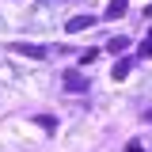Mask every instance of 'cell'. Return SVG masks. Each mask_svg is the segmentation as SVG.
<instances>
[{"instance_id":"7c38bea8","label":"cell","mask_w":152,"mask_h":152,"mask_svg":"<svg viewBox=\"0 0 152 152\" xmlns=\"http://www.w3.org/2000/svg\"><path fill=\"white\" fill-rule=\"evenodd\" d=\"M145 118H148V122H152V110H148V114H145Z\"/></svg>"},{"instance_id":"8992f818","label":"cell","mask_w":152,"mask_h":152,"mask_svg":"<svg viewBox=\"0 0 152 152\" xmlns=\"http://www.w3.org/2000/svg\"><path fill=\"white\" fill-rule=\"evenodd\" d=\"M107 50H110L114 57H118V53H126V50H129V38H126V34H118V38H110V42H107Z\"/></svg>"},{"instance_id":"30bf717a","label":"cell","mask_w":152,"mask_h":152,"mask_svg":"<svg viewBox=\"0 0 152 152\" xmlns=\"http://www.w3.org/2000/svg\"><path fill=\"white\" fill-rule=\"evenodd\" d=\"M126 152H145V148H141L137 141H129V145H126Z\"/></svg>"},{"instance_id":"6da1fadb","label":"cell","mask_w":152,"mask_h":152,"mask_svg":"<svg viewBox=\"0 0 152 152\" xmlns=\"http://www.w3.org/2000/svg\"><path fill=\"white\" fill-rule=\"evenodd\" d=\"M65 91H72V95L88 91V80H84V72H80V69H69V72H65Z\"/></svg>"},{"instance_id":"277c9868","label":"cell","mask_w":152,"mask_h":152,"mask_svg":"<svg viewBox=\"0 0 152 152\" xmlns=\"http://www.w3.org/2000/svg\"><path fill=\"white\" fill-rule=\"evenodd\" d=\"M133 65H137V57H122V61L114 65V80H126V76L133 72Z\"/></svg>"},{"instance_id":"9c48e42d","label":"cell","mask_w":152,"mask_h":152,"mask_svg":"<svg viewBox=\"0 0 152 152\" xmlns=\"http://www.w3.org/2000/svg\"><path fill=\"white\" fill-rule=\"evenodd\" d=\"M95 57H99V50H84V53H80V65H91Z\"/></svg>"},{"instance_id":"7a4b0ae2","label":"cell","mask_w":152,"mask_h":152,"mask_svg":"<svg viewBox=\"0 0 152 152\" xmlns=\"http://www.w3.org/2000/svg\"><path fill=\"white\" fill-rule=\"evenodd\" d=\"M12 50H15L19 57H34V61H38V57H46V50H42V46H31V42H15Z\"/></svg>"},{"instance_id":"ba28073f","label":"cell","mask_w":152,"mask_h":152,"mask_svg":"<svg viewBox=\"0 0 152 152\" xmlns=\"http://www.w3.org/2000/svg\"><path fill=\"white\" fill-rule=\"evenodd\" d=\"M137 57H152V31L145 34V42H141V50H137Z\"/></svg>"},{"instance_id":"3957f363","label":"cell","mask_w":152,"mask_h":152,"mask_svg":"<svg viewBox=\"0 0 152 152\" xmlns=\"http://www.w3.org/2000/svg\"><path fill=\"white\" fill-rule=\"evenodd\" d=\"M91 23H95V15H72V19H69V34H80V31H88Z\"/></svg>"},{"instance_id":"52a82bcc","label":"cell","mask_w":152,"mask_h":152,"mask_svg":"<svg viewBox=\"0 0 152 152\" xmlns=\"http://www.w3.org/2000/svg\"><path fill=\"white\" fill-rule=\"evenodd\" d=\"M34 122L42 126V129H57V118H53V114H38Z\"/></svg>"},{"instance_id":"8fae6325","label":"cell","mask_w":152,"mask_h":152,"mask_svg":"<svg viewBox=\"0 0 152 152\" xmlns=\"http://www.w3.org/2000/svg\"><path fill=\"white\" fill-rule=\"evenodd\" d=\"M145 19H152V4H148V8H145Z\"/></svg>"},{"instance_id":"5b68a950","label":"cell","mask_w":152,"mask_h":152,"mask_svg":"<svg viewBox=\"0 0 152 152\" xmlns=\"http://www.w3.org/2000/svg\"><path fill=\"white\" fill-rule=\"evenodd\" d=\"M126 8H129V0H110V4H107V19H122Z\"/></svg>"}]
</instances>
